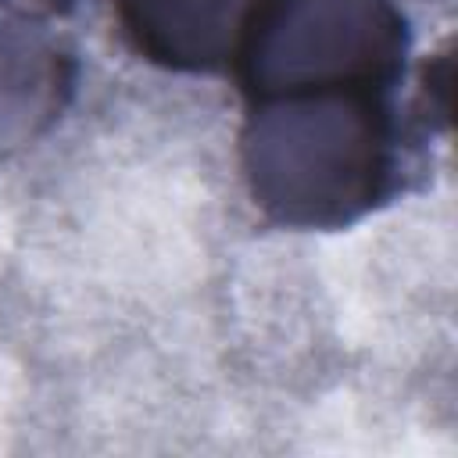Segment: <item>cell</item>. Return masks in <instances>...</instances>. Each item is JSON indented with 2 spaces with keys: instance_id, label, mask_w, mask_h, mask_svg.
<instances>
[{
  "instance_id": "cell-1",
  "label": "cell",
  "mask_w": 458,
  "mask_h": 458,
  "mask_svg": "<svg viewBox=\"0 0 458 458\" xmlns=\"http://www.w3.org/2000/svg\"><path fill=\"white\" fill-rule=\"evenodd\" d=\"M240 165L254 204L290 229H344L394 190L397 125L379 89L247 100Z\"/></svg>"
},
{
  "instance_id": "cell-2",
  "label": "cell",
  "mask_w": 458,
  "mask_h": 458,
  "mask_svg": "<svg viewBox=\"0 0 458 458\" xmlns=\"http://www.w3.org/2000/svg\"><path fill=\"white\" fill-rule=\"evenodd\" d=\"M408 21L394 0H261L236 50L243 97L290 89L394 93Z\"/></svg>"
},
{
  "instance_id": "cell-3",
  "label": "cell",
  "mask_w": 458,
  "mask_h": 458,
  "mask_svg": "<svg viewBox=\"0 0 458 458\" xmlns=\"http://www.w3.org/2000/svg\"><path fill=\"white\" fill-rule=\"evenodd\" d=\"M75 89V57L39 11L0 0V157L36 143Z\"/></svg>"
},
{
  "instance_id": "cell-4",
  "label": "cell",
  "mask_w": 458,
  "mask_h": 458,
  "mask_svg": "<svg viewBox=\"0 0 458 458\" xmlns=\"http://www.w3.org/2000/svg\"><path fill=\"white\" fill-rule=\"evenodd\" d=\"M261 0H114L129 47L168 72H218L236 61Z\"/></svg>"
},
{
  "instance_id": "cell-5",
  "label": "cell",
  "mask_w": 458,
  "mask_h": 458,
  "mask_svg": "<svg viewBox=\"0 0 458 458\" xmlns=\"http://www.w3.org/2000/svg\"><path fill=\"white\" fill-rule=\"evenodd\" d=\"M14 4H21L29 11H39V14H57V11L72 7V0H14Z\"/></svg>"
}]
</instances>
